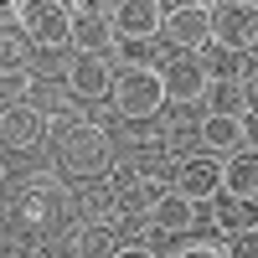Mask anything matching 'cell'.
Returning <instances> with one entry per match:
<instances>
[{
  "instance_id": "1",
  "label": "cell",
  "mask_w": 258,
  "mask_h": 258,
  "mask_svg": "<svg viewBox=\"0 0 258 258\" xmlns=\"http://www.w3.org/2000/svg\"><path fill=\"white\" fill-rule=\"evenodd\" d=\"M68 222H73V191L62 186L52 170H31V176L11 191L0 232H11V238H21L31 248V243L68 238Z\"/></svg>"
},
{
  "instance_id": "2",
  "label": "cell",
  "mask_w": 258,
  "mask_h": 258,
  "mask_svg": "<svg viewBox=\"0 0 258 258\" xmlns=\"http://www.w3.org/2000/svg\"><path fill=\"white\" fill-rule=\"evenodd\" d=\"M47 150H52V176L62 186H68V181L73 186L103 181V170L114 165V135L103 124H93V119H78V124L52 129Z\"/></svg>"
},
{
  "instance_id": "3",
  "label": "cell",
  "mask_w": 258,
  "mask_h": 258,
  "mask_svg": "<svg viewBox=\"0 0 258 258\" xmlns=\"http://www.w3.org/2000/svg\"><path fill=\"white\" fill-rule=\"evenodd\" d=\"M253 36H258V6L253 0H222L207 6V41L227 57H253Z\"/></svg>"
},
{
  "instance_id": "4",
  "label": "cell",
  "mask_w": 258,
  "mask_h": 258,
  "mask_svg": "<svg viewBox=\"0 0 258 258\" xmlns=\"http://www.w3.org/2000/svg\"><path fill=\"white\" fill-rule=\"evenodd\" d=\"M11 21L26 36V47H36V52H62L68 47V6L62 0H16Z\"/></svg>"
},
{
  "instance_id": "5",
  "label": "cell",
  "mask_w": 258,
  "mask_h": 258,
  "mask_svg": "<svg viewBox=\"0 0 258 258\" xmlns=\"http://www.w3.org/2000/svg\"><path fill=\"white\" fill-rule=\"evenodd\" d=\"M109 98H114V114H119L124 124H155V119H160V109H165V93H160L155 68H150V73H135V68L114 73Z\"/></svg>"
},
{
  "instance_id": "6",
  "label": "cell",
  "mask_w": 258,
  "mask_h": 258,
  "mask_svg": "<svg viewBox=\"0 0 258 258\" xmlns=\"http://www.w3.org/2000/svg\"><path fill=\"white\" fill-rule=\"evenodd\" d=\"M155 78H160V93H165L170 109H191V103H202L207 88H212L207 57H197V52H176V57H165L160 68H155Z\"/></svg>"
},
{
  "instance_id": "7",
  "label": "cell",
  "mask_w": 258,
  "mask_h": 258,
  "mask_svg": "<svg viewBox=\"0 0 258 258\" xmlns=\"http://www.w3.org/2000/svg\"><path fill=\"white\" fill-rule=\"evenodd\" d=\"M21 103H26V109H36L41 119H62V124H78L83 119V103L73 98V88H68V78H62V73H31L26 78V98H21Z\"/></svg>"
},
{
  "instance_id": "8",
  "label": "cell",
  "mask_w": 258,
  "mask_h": 258,
  "mask_svg": "<svg viewBox=\"0 0 258 258\" xmlns=\"http://www.w3.org/2000/svg\"><path fill=\"white\" fill-rule=\"evenodd\" d=\"M103 21H109L114 41H155L165 6L160 0H114V6H103Z\"/></svg>"
},
{
  "instance_id": "9",
  "label": "cell",
  "mask_w": 258,
  "mask_h": 258,
  "mask_svg": "<svg viewBox=\"0 0 258 258\" xmlns=\"http://www.w3.org/2000/svg\"><path fill=\"white\" fill-rule=\"evenodd\" d=\"M47 140H52V124L36 109H26V103L0 109V150L6 155H36V150H47Z\"/></svg>"
},
{
  "instance_id": "10",
  "label": "cell",
  "mask_w": 258,
  "mask_h": 258,
  "mask_svg": "<svg viewBox=\"0 0 258 258\" xmlns=\"http://www.w3.org/2000/svg\"><path fill=\"white\" fill-rule=\"evenodd\" d=\"M170 191H176L181 202H217L222 197V160L217 155H186L176 160V181H170Z\"/></svg>"
},
{
  "instance_id": "11",
  "label": "cell",
  "mask_w": 258,
  "mask_h": 258,
  "mask_svg": "<svg viewBox=\"0 0 258 258\" xmlns=\"http://www.w3.org/2000/svg\"><path fill=\"white\" fill-rule=\"evenodd\" d=\"M68 41L83 52V57H103L114 47V31H109V21H103V6H68Z\"/></svg>"
},
{
  "instance_id": "12",
  "label": "cell",
  "mask_w": 258,
  "mask_h": 258,
  "mask_svg": "<svg viewBox=\"0 0 258 258\" xmlns=\"http://www.w3.org/2000/svg\"><path fill=\"white\" fill-rule=\"evenodd\" d=\"M62 78H68L73 98L98 103V98H109V88H114V62H109V57H83V52H78L68 68H62Z\"/></svg>"
},
{
  "instance_id": "13",
  "label": "cell",
  "mask_w": 258,
  "mask_h": 258,
  "mask_svg": "<svg viewBox=\"0 0 258 258\" xmlns=\"http://www.w3.org/2000/svg\"><path fill=\"white\" fill-rule=\"evenodd\" d=\"M160 36L176 52H197L202 57V47H207V6H165Z\"/></svg>"
},
{
  "instance_id": "14",
  "label": "cell",
  "mask_w": 258,
  "mask_h": 258,
  "mask_svg": "<svg viewBox=\"0 0 258 258\" xmlns=\"http://www.w3.org/2000/svg\"><path fill=\"white\" fill-rule=\"evenodd\" d=\"M222 197L253 207V197H258V155L253 150H238V155L222 160Z\"/></svg>"
},
{
  "instance_id": "15",
  "label": "cell",
  "mask_w": 258,
  "mask_h": 258,
  "mask_svg": "<svg viewBox=\"0 0 258 258\" xmlns=\"http://www.w3.org/2000/svg\"><path fill=\"white\" fill-rule=\"evenodd\" d=\"M197 140L207 145V155H238V150H248L243 145V129H238V119H227V114H202V124H197Z\"/></svg>"
},
{
  "instance_id": "16",
  "label": "cell",
  "mask_w": 258,
  "mask_h": 258,
  "mask_svg": "<svg viewBox=\"0 0 258 258\" xmlns=\"http://www.w3.org/2000/svg\"><path fill=\"white\" fill-rule=\"evenodd\" d=\"M150 232H165V238H186V232H191V202H181L176 191L165 186V197L150 207Z\"/></svg>"
},
{
  "instance_id": "17",
  "label": "cell",
  "mask_w": 258,
  "mask_h": 258,
  "mask_svg": "<svg viewBox=\"0 0 258 258\" xmlns=\"http://www.w3.org/2000/svg\"><path fill=\"white\" fill-rule=\"evenodd\" d=\"M114 248H119V238L109 222H83L73 232V258H114Z\"/></svg>"
},
{
  "instance_id": "18",
  "label": "cell",
  "mask_w": 258,
  "mask_h": 258,
  "mask_svg": "<svg viewBox=\"0 0 258 258\" xmlns=\"http://www.w3.org/2000/svg\"><path fill=\"white\" fill-rule=\"evenodd\" d=\"M6 73L26 78V73H31V47H26V36H21L16 26L0 21V78H6Z\"/></svg>"
},
{
  "instance_id": "19",
  "label": "cell",
  "mask_w": 258,
  "mask_h": 258,
  "mask_svg": "<svg viewBox=\"0 0 258 258\" xmlns=\"http://www.w3.org/2000/svg\"><path fill=\"white\" fill-rule=\"evenodd\" d=\"M73 207L83 212V222H114V217H119L114 197H109V191H103L98 181H88V186H83L78 197H73Z\"/></svg>"
},
{
  "instance_id": "20",
  "label": "cell",
  "mask_w": 258,
  "mask_h": 258,
  "mask_svg": "<svg viewBox=\"0 0 258 258\" xmlns=\"http://www.w3.org/2000/svg\"><path fill=\"white\" fill-rule=\"evenodd\" d=\"M212 227H217L222 238H232V232H248V227H253V207L232 202V197H217V202H212Z\"/></svg>"
},
{
  "instance_id": "21",
  "label": "cell",
  "mask_w": 258,
  "mask_h": 258,
  "mask_svg": "<svg viewBox=\"0 0 258 258\" xmlns=\"http://www.w3.org/2000/svg\"><path fill=\"white\" fill-rule=\"evenodd\" d=\"M119 62L135 68V73H150V62H160L155 57V41H119Z\"/></svg>"
},
{
  "instance_id": "22",
  "label": "cell",
  "mask_w": 258,
  "mask_h": 258,
  "mask_svg": "<svg viewBox=\"0 0 258 258\" xmlns=\"http://www.w3.org/2000/svg\"><path fill=\"white\" fill-rule=\"evenodd\" d=\"M124 145L129 150H155L160 155V124H124Z\"/></svg>"
},
{
  "instance_id": "23",
  "label": "cell",
  "mask_w": 258,
  "mask_h": 258,
  "mask_svg": "<svg viewBox=\"0 0 258 258\" xmlns=\"http://www.w3.org/2000/svg\"><path fill=\"white\" fill-rule=\"evenodd\" d=\"M222 258H258V232H253V227H248V232H232L227 248H222Z\"/></svg>"
},
{
  "instance_id": "24",
  "label": "cell",
  "mask_w": 258,
  "mask_h": 258,
  "mask_svg": "<svg viewBox=\"0 0 258 258\" xmlns=\"http://www.w3.org/2000/svg\"><path fill=\"white\" fill-rule=\"evenodd\" d=\"M31 78V73H26ZM26 78H16V73H6L0 78V109H11V103H21L26 98Z\"/></svg>"
},
{
  "instance_id": "25",
  "label": "cell",
  "mask_w": 258,
  "mask_h": 258,
  "mask_svg": "<svg viewBox=\"0 0 258 258\" xmlns=\"http://www.w3.org/2000/svg\"><path fill=\"white\" fill-rule=\"evenodd\" d=\"M26 258H73V243H68V238H57V243H31Z\"/></svg>"
},
{
  "instance_id": "26",
  "label": "cell",
  "mask_w": 258,
  "mask_h": 258,
  "mask_svg": "<svg viewBox=\"0 0 258 258\" xmlns=\"http://www.w3.org/2000/svg\"><path fill=\"white\" fill-rule=\"evenodd\" d=\"M176 258H222V248H212V243H186Z\"/></svg>"
},
{
  "instance_id": "27",
  "label": "cell",
  "mask_w": 258,
  "mask_h": 258,
  "mask_svg": "<svg viewBox=\"0 0 258 258\" xmlns=\"http://www.w3.org/2000/svg\"><path fill=\"white\" fill-rule=\"evenodd\" d=\"M114 258H160V253H155V248H140V243H135V248H114Z\"/></svg>"
},
{
  "instance_id": "28",
  "label": "cell",
  "mask_w": 258,
  "mask_h": 258,
  "mask_svg": "<svg viewBox=\"0 0 258 258\" xmlns=\"http://www.w3.org/2000/svg\"><path fill=\"white\" fill-rule=\"evenodd\" d=\"M0 181H6V160H0Z\"/></svg>"
},
{
  "instance_id": "29",
  "label": "cell",
  "mask_w": 258,
  "mask_h": 258,
  "mask_svg": "<svg viewBox=\"0 0 258 258\" xmlns=\"http://www.w3.org/2000/svg\"><path fill=\"white\" fill-rule=\"evenodd\" d=\"M0 253H6V232H0Z\"/></svg>"
}]
</instances>
